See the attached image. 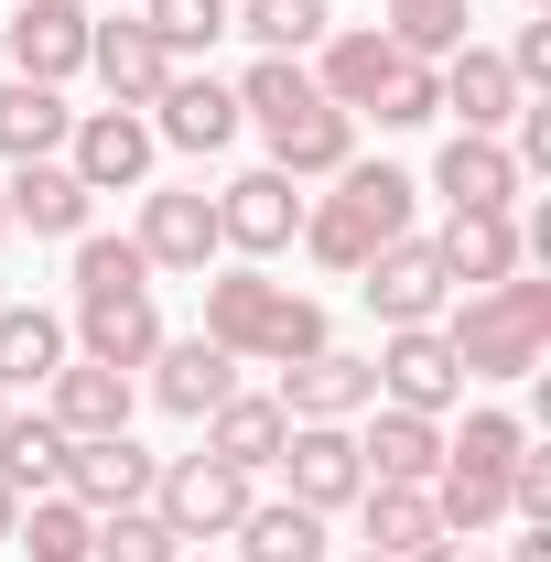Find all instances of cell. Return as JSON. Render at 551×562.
<instances>
[{"label": "cell", "mask_w": 551, "mask_h": 562, "mask_svg": "<svg viewBox=\"0 0 551 562\" xmlns=\"http://www.w3.org/2000/svg\"><path fill=\"white\" fill-rule=\"evenodd\" d=\"M260 140H271V173H292V184H303V173H346V162H357V120H346V109H325V98H314L303 120L260 131Z\"/></svg>", "instance_id": "4316f807"}, {"label": "cell", "mask_w": 551, "mask_h": 562, "mask_svg": "<svg viewBox=\"0 0 551 562\" xmlns=\"http://www.w3.org/2000/svg\"><path fill=\"white\" fill-rule=\"evenodd\" d=\"M443 347H454L465 379H530L551 347V281L508 271L486 292H465V303H443Z\"/></svg>", "instance_id": "6da1fadb"}, {"label": "cell", "mask_w": 551, "mask_h": 562, "mask_svg": "<svg viewBox=\"0 0 551 562\" xmlns=\"http://www.w3.org/2000/svg\"><path fill=\"white\" fill-rule=\"evenodd\" d=\"M151 120L140 109H76L66 131V173L87 184V195H131V184H151Z\"/></svg>", "instance_id": "277c9868"}, {"label": "cell", "mask_w": 551, "mask_h": 562, "mask_svg": "<svg viewBox=\"0 0 551 562\" xmlns=\"http://www.w3.org/2000/svg\"><path fill=\"white\" fill-rule=\"evenodd\" d=\"M401 66H412V55H401L390 33H368V22H357V33H325V55H314V87H325V109L368 120V109H379V87H390Z\"/></svg>", "instance_id": "e0dca14e"}, {"label": "cell", "mask_w": 551, "mask_h": 562, "mask_svg": "<svg viewBox=\"0 0 551 562\" xmlns=\"http://www.w3.org/2000/svg\"><path fill=\"white\" fill-rule=\"evenodd\" d=\"M227 541H238V562H325V519L292 497H249V519Z\"/></svg>", "instance_id": "f1b7e54d"}, {"label": "cell", "mask_w": 551, "mask_h": 562, "mask_svg": "<svg viewBox=\"0 0 551 562\" xmlns=\"http://www.w3.org/2000/svg\"><path fill=\"white\" fill-rule=\"evenodd\" d=\"M336 206L390 249V238H412V173H401V162H346V173H336Z\"/></svg>", "instance_id": "4dcf8cb0"}, {"label": "cell", "mask_w": 551, "mask_h": 562, "mask_svg": "<svg viewBox=\"0 0 551 562\" xmlns=\"http://www.w3.org/2000/svg\"><path fill=\"white\" fill-rule=\"evenodd\" d=\"M443 109H454V120H465V131H508V120H519V76H508V55H486V44H465V55H443Z\"/></svg>", "instance_id": "cb8c5ba5"}, {"label": "cell", "mask_w": 551, "mask_h": 562, "mask_svg": "<svg viewBox=\"0 0 551 562\" xmlns=\"http://www.w3.org/2000/svg\"><path fill=\"white\" fill-rule=\"evenodd\" d=\"M151 476H162V454H140L131 432H98V443H76L66 454V497L87 519H109V508H151Z\"/></svg>", "instance_id": "8fae6325"}, {"label": "cell", "mask_w": 551, "mask_h": 562, "mask_svg": "<svg viewBox=\"0 0 551 562\" xmlns=\"http://www.w3.org/2000/svg\"><path fill=\"white\" fill-rule=\"evenodd\" d=\"M227 33H249L260 55H314L336 22H325V0H238V11H227Z\"/></svg>", "instance_id": "836d02e7"}, {"label": "cell", "mask_w": 551, "mask_h": 562, "mask_svg": "<svg viewBox=\"0 0 551 562\" xmlns=\"http://www.w3.org/2000/svg\"><path fill=\"white\" fill-rule=\"evenodd\" d=\"M87 76L109 87V109H151L162 76H173V55L151 44V22L131 11V22H98V33H87Z\"/></svg>", "instance_id": "d6986e66"}, {"label": "cell", "mask_w": 551, "mask_h": 562, "mask_svg": "<svg viewBox=\"0 0 551 562\" xmlns=\"http://www.w3.org/2000/svg\"><path fill=\"white\" fill-rule=\"evenodd\" d=\"M11 541H22V562H87V552H98V519H87V508L55 487V497H22Z\"/></svg>", "instance_id": "1f68e13d"}, {"label": "cell", "mask_w": 551, "mask_h": 562, "mask_svg": "<svg viewBox=\"0 0 551 562\" xmlns=\"http://www.w3.org/2000/svg\"><path fill=\"white\" fill-rule=\"evenodd\" d=\"M432 249H443V271H454V292H486V281L530 271V260H519V206H454Z\"/></svg>", "instance_id": "2e32d148"}, {"label": "cell", "mask_w": 551, "mask_h": 562, "mask_svg": "<svg viewBox=\"0 0 551 562\" xmlns=\"http://www.w3.org/2000/svg\"><path fill=\"white\" fill-rule=\"evenodd\" d=\"M0 206H11V227H33V238H87V206L98 195L66 173V151H44V162H11Z\"/></svg>", "instance_id": "44dd1931"}, {"label": "cell", "mask_w": 551, "mask_h": 562, "mask_svg": "<svg viewBox=\"0 0 551 562\" xmlns=\"http://www.w3.org/2000/svg\"><path fill=\"white\" fill-rule=\"evenodd\" d=\"M227 390H238V357L216 347V336H162V347H151V401L173 422H206Z\"/></svg>", "instance_id": "9a60e30c"}, {"label": "cell", "mask_w": 551, "mask_h": 562, "mask_svg": "<svg viewBox=\"0 0 551 562\" xmlns=\"http://www.w3.org/2000/svg\"><path fill=\"white\" fill-rule=\"evenodd\" d=\"M303 206H314V195H303L292 173H271V162H260V173H238V184L216 195V238H227L238 260H281V249L303 238Z\"/></svg>", "instance_id": "5b68a950"}, {"label": "cell", "mask_w": 551, "mask_h": 562, "mask_svg": "<svg viewBox=\"0 0 551 562\" xmlns=\"http://www.w3.org/2000/svg\"><path fill=\"white\" fill-rule=\"evenodd\" d=\"M131 238H140L151 271H216V260H227L206 184H162V195H140V227H131Z\"/></svg>", "instance_id": "52a82bcc"}, {"label": "cell", "mask_w": 551, "mask_h": 562, "mask_svg": "<svg viewBox=\"0 0 551 562\" xmlns=\"http://www.w3.org/2000/svg\"><path fill=\"white\" fill-rule=\"evenodd\" d=\"M530 432L519 412H465V432H443V465H476V476H508V454H519Z\"/></svg>", "instance_id": "ab89813d"}, {"label": "cell", "mask_w": 551, "mask_h": 562, "mask_svg": "<svg viewBox=\"0 0 551 562\" xmlns=\"http://www.w3.org/2000/svg\"><path fill=\"white\" fill-rule=\"evenodd\" d=\"M314 347H336V336H325V303L281 292V303H271V325H260V347H249V357H260V368H303Z\"/></svg>", "instance_id": "8d00e7d4"}, {"label": "cell", "mask_w": 551, "mask_h": 562, "mask_svg": "<svg viewBox=\"0 0 551 562\" xmlns=\"http://www.w3.org/2000/svg\"><path fill=\"white\" fill-rule=\"evenodd\" d=\"M325 87H314V66L303 55H260V66L238 76V120H260V131H281V120H303Z\"/></svg>", "instance_id": "d6a6232c"}, {"label": "cell", "mask_w": 551, "mask_h": 562, "mask_svg": "<svg viewBox=\"0 0 551 562\" xmlns=\"http://www.w3.org/2000/svg\"><path fill=\"white\" fill-rule=\"evenodd\" d=\"M151 519L195 552V541H227L238 519H249V476L238 465H216V454H173L162 476H151Z\"/></svg>", "instance_id": "7a4b0ae2"}, {"label": "cell", "mask_w": 551, "mask_h": 562, "mask_svg": "<svg viewBox=\"0 0 551 562\" xmlns=\"http://www.w3.org/2000/svg\"><path fill=\"white\" fill-rule=\"evenodd\" d=\"M87 11L76 0H22L11 11V33H0V66L11 76H33V87H66V76H87Z\"/></svg>", "instance_id": "9c48e42d"}, {"label": "cell", "mask_w": 551, "mask_h": 562, "mask_svg": "<svg viewBox=\"0 0 551 562\" xmlns=\"http://www.w3.org/2000/svg\"><path fill=\"white\" fill-rule=\"evenodd\" d=\"M508 76H519V98H541V87H551V22H519V44H508Z\"/></svg>", "instance_id": "7bdbcfd3"}, {"label": "cell", "mask_w": 551, "mask_h": 562, "mask_svg": "<svg viewBox=\"0 0 551 562\" xmlns=\"http://www.w3.org/2000/svg\"><path fill=\"white\" fill-rule=\"evenodd\" d=\"M11 519H22V497H11V487H0V541H11Z\"/></svg>", "instance_id": "f6af8a7d"}, {"label": "cell", "mask_w": 551, "mask_h": 562, "mask_svg": "<svg viewBox=\"0 0 551 562\" xmlns=\"http://www.w3.org/2000/svg\"><path fill=\"white\" fill-rule=\"evenodd\" d=\"M131 368H98V357H66L55 379H44V422L66 432V443H98V432H131Z\"/></svg>", "instance_id": "30bf717a"}, {"label": "cell", "mask_w": 551, "mask_h": 562, "mask_svg": "<svg viewBox=\"0 0 551 562\" xmlns=\"http://www.w3.org/2000/svg\"><path fill=\"white\" fill-rule=\"evenodd\" d=\"M368 120H379V131H421V120H443V76H432V66H401L390 87H379Z\"/></svg>", "instance_id": "b9f144b4"}, {"label": "cell", "mask_w": 551, "mask_h": 562, "mask_svg": "<svg viewBox=\"0 0 551 562\" xmlns=\"http://www.w3.org/2000/svg\"><path fill=\"white\" fill-rule=\"evenodd\" d=\"M519 162H508V140H486V131H454L443 151H432V195L443 206H519Z\"/></svg>", "instance_id": "7402d4cb"}, {"label": "cell", "mask_w": 551, "mask_h": 562, "mask_svg": "<svg viewBox=\"0 0 551 562\" xmlns=\"http://www.w3.org/2000/svg\"><path fill=\"white\" fill-rule=\"evenodd\" d=\"M281 443H292V412H281L271 390H227V401L206 412V454H216V465H238V476H271Z\"/></svg>", "instance_id": "ffe728a7"}, {"label": "cell", "mask_w": 551, "mask_h": 562, "mask_svg": "<svg viewBox=\"0 0 551 562\" xmlns=\"http://www.w3.org/2000/svg\"><path fill=\"white\" fill-rule=\"evenodd\" d=\"M357 292H368V314H379V325H443L454 271H443V249H432V238H390V249L357 271Z\"/></svg>", "instance_id": "8992f818"}, {"label": "cell", "mask_w": 551, "mask_h": 562, "mask_svg": "<svg viewBox=\"0 0 551 562\" xmlns=\"http://www.w3.org/2000/svg\"><path fill=\"white\" fill-rule=\"evenodd\" d=\"M292 422H357L368 401H379V368L368 357H346V347H314L303 368H281V390H271Z\"/></svg>", "instance_id": "5bb4252c"}, {"label": "cell", "mask_w": 551, "mask_h": 562, "mask_svg": "<svg viewBox=\"0 0 551 562\" xmlns=\"http://www.w3.org/2000/svg\"><path fill=\"white\" fill-rule=\"evenodd\" d=\"M412 66H443V55H465L476 33H465V0H390V22H379Z\"/></svg>", "instance_id": "e575fe53"}, {"label": "cell", "mask_w": 551, "mask_h": 562, "mask_svg": "<svg viewBox=\"0 0 551 562\" xmlns=\"http://www.w3.org/2000/svg\"><path fill=\"white\" fill-rule=\"evenodd\" d=\"M357 541L379 562H412L443 541V519H432V487H357Z\"/></svg>", "instance_id": "d4e9b609"}, {"label": "cell", "mask_w": 551, "mask_h": 562, "mask_svg": "<svg viewBox=\"0 0 551 562\" xmlns=\"http://www.w3.org/2000/svg\"><path fill=\"white\" fill-rule=\"evenodd\" d=\"M357 562H379V552H357Z\"/></svg>", "instance_id": "f907efd6"}, {"label": "cell", "mask_w": 551, "mask_h": 562, "mask_svg": "<svg viewBox=\"0 0 551 562\" xmlns=\"http://www.w3.org/2000/svg\"><path fill=\"white\" fill-rule=\"evenodd\" d=\"M0 76H11V66H0Z\"/></svg>", "instance_id": "f5cc1de1"}, {"label": "cell", "mask_w": 551, "mask_h": 562, "mask_svg": "<svg viewBox=\"0 0 551 562\" xmlns=\"http://www.w3.org/2000/svg\"><path fill=\"white\" fill-rule=\"evenodd\" d=\"M357 465H368V487H432V476H443V422H421V412H390V401H368Z\"/></svg>", "instance_id": "7c38bea8"}, {"label": "cell", "mask_w": 551, "mask_h": 562, "mask_svg": "<svg viewBox=\"0 0 551 562\" xmlns=\"http://www.w3.org/2000/svg\"><path fill=\"white\" fill-rule=\"evenodd\" d=\"M508 562H551V530H519V541H508Z\"/></svg>", "instance_id": "ee69618b"}, {"label": "cell", "mask_w": 551, "mask_h": 562, "mask_svg": "<svg viewBox=\"0 0 551 562\" xmlns=\"http://www.w3.org/2000/svg\"><path fill=\"white\" fill-rule=\"evenodd\" d=\"M195 281H206V325H195V336H216L227 357H249L260 325H271V303H281V281L260 271V260H227V271H195Z\"/></svg>", "instance_id": "603a6c76"}, {"label": "cell", "mask_w": 551, "mask_h": 562, "mask_svg": "<svg viewBox=\"0 0 551 562\" xmlns=\"http://www.w3.org/2000/svg\"><path fill=\"white\" fill-rule=\"evenodd\" d=\"M0 412H11V390H0Z\"/></svg>", "instance_id": "c3c4849f"}, {"label": "cell", "mask_w": 551, "mask_h": 562, "mask_svg": "<svg viewBox=\"0 0 551 562\" xmlns=\"http://www.w3.org/2000/svg\"><path fill=\"white\" fill-rule=\"evenodd\" d=\"M87 562H184V541H173L151 508H109V519H98V552H87Z\"/></svg>", "instance_id": "60d3db41"}, {"label": "cell", "mask_w": 551, "mask_h": 562, "mask_svg": "<svg viewBox=\"0 0 551 562\" xmlns=\"http://www.w3.org/2000/svg\"><path fill=\"white\" fill-rule=\"evenodd\" d=\"M66 347H76V357H98V368H151V347H162V314H151V292H98V303H76Z\"/></svg>", "instance_id": "ac0fdd59"}, {"label": "cell", "mask_w": 551, "mask_h": 562, "mask_svg": "<svg viewBox=\"0 0 551 562\" xmlns=\"http://www.w3.org/2000/svg\"><path fill=\"white\" fill-rule=\"evenodd\" d=\"M530 11H551V0H530Z\"/></svg>", "instance_id": "681fc988"}, {"label": "cell", "mask_w": 551, "mask_h": 562, "mask_svg": "<svg viewBox=\"0 0 551 562\" xmlns=\"http://www.w3.org/2000/svg\"><path fill=\"white\" fill-rule=\"evenodd\" d=\"M66 454H76V443L44 412H0V487H11V497H55V487H66Z\"/></svg>", "instance_id": "83f0119b"}, {"label": "cell", "mask_w": 551, "mask_h": 562, "mask_svg": "<svg viewBox=\"0 0 551 562\" xmlns=\"http://www.w3.org/2000/svg\"><path fill=\"white\" fill-rule=\"evenodd\" d=\"M66 314H44V303H11L0 314V390H33V379H55L66 368Z\"/></svg>", "instance_id": "f546056e"}, {"label": "cell", "mask_w": 551, "mask_h": 562, "mask_svg": "<svg viewBox=\"0 0 551 562\" xmlns=\"http://www.w3.org/2000/svg\"><path fill=\"white\" fill-rule=\"evenodd\" d=\"M151 120V140H173V151H227L238 140V87H216V76H162V98L140 109Z\"/></svg>", "instance_id": "4fadbf2b"}, {"label": "cell", "mask_w": 551, "mask_h": 562, "mask_svg": "<svg viewBox=\"0 0 551 562\" xmlns=\"http://www.w3.org/2000/svg\"><path fill=\"white\" fill-rule=\"evenodd\" d=\"M184 562H195V552H184Z\"/></svg>", "instance_id": "816d5d0a"}, {"label": "cell", "mask_w": 551, "mask_h": 562, "mask_svg": "<svg viewBox=\"0 0 551 562\" xmlns=\"http://www.w3.org/2000/svg\"><path fill=\"white\" fill-rule=\"evenodd\" d=\"M368 368H379V401H390V412L443 422L454 401H465V368H454V347H443V325H390V347L368 357Z\"/></svg>", "instance_id": "3957f363"}, {"label": "cell", "mask_w": 551, "mask_h": 562, "mask_svg": "<svg viewBox=\"0 0 551 562\" xmlns=\"http://www.w3.org/2000/svg\"><path fill=\"white\" fill-rule=\"evenodd\" d=\"M281 476H292V508H314V519L357 508V487H368V465H357V432H346V422H292V443H281Z\"/></svg>", "instance_id": "ba28073f"}, {"label": "cell", "mask_w": 551, "mask_h": 562, "mask_svg": "<svg viewBox=\"0 0 551 562\" xmlns=\"http://www.w3.org/2000/svg\"><path fill=\"white\" fill-rule=\"evenodd\" d=\"M140 22H151V44L184 66V55H206L216 33H227V0H140Z\"/></svg>", "instance_id": "74e56055"}, {"label": "cell", "mask_w": 551, "mask_h": 562, "mask_svg": "<svg viewBox=\"0 0 551 562\" xmlns=\"http://www.w3.org/2000/svg\"><path fill=\"white\" fill-rule=\"evenodd\" d=\"M0 238H11V206H0Z\"/></svg>", "instance_id": "7dc6e473"}, {"label": "cell", "mask_w": 551, "mask_h": 562, "mask_svg": "<svg viewBox=\"0 0 551 562\" xmlns=\"http://www.w3.org/2000/svg\"><path fill=\"white\" fill-rule=\"evenodd\" d=\"M98 292H151V260H140V238H76V303H98Z\"/></svg>", "instance_id": "d590c367"}, {"label": "cell", "mask_w": 551, "mask_h": 562, "mask_svg": "<svg viewBox=\"0 0 551 562\" xmlns=\"http://www.w3.org/2000/svg\"><path fill=\"white\" fill-rule=\"evenodd\" d=\"M412 562H465V552H454V541H432V552H412Z\"/></svg>", "instance_id": "bcb514c9"}, {"label": "cell", "mask_w": 551, "mask_h": 562, "mask_svg": "<svg viewBox=\"0 0 551 562\" xmlns=\"http://www.w3.org/2000/svg\"><path fill=\"white\" fill-rule=\"evenodd\" d=\"M303 249H314V260H325V271H368V260H379V238H368V227H357V216L336 206V195H325V206H303Z\"/></svg>", "instance_id": "f35d334b"}, {"label": "cell", "mask_w": 551, "mask_h": 562, "mask_svg": "<svg viewBox=\"0 0 551 562\" xmlns=\"http://www.w3.org/2000/svg\"><path fill=\"white\" fill-rule=\"evenodd\" d=\"M76 109L66 87H33V76H0V162H44V151H66Z\"/></svg>", "instance_id": "484cf974"}]
</instances>
